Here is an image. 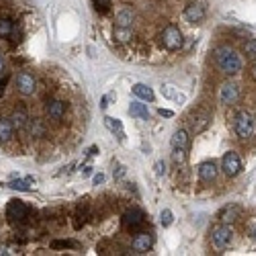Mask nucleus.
Returning <instances> with one entry per match:
<instances>
[{
	"instance_id": "6e6552de",
	"label": "nucleus",
	"mask_w": 256,
	"mask_h": 256,
	"mask_svg": "<svg viewBox=\"0 0 256 256\" xmlns=\"http://www.w3.org/2000/svg\"><path fill=\"white\" fill-rule=\"evenodd\" d=\"M238 98H240V86L236 82H226L220 90V102L226 106H232Z\"/></svg>"
},
{
	"instance_id": "393cba45",
	"label": "nucleus",
	"mask_w": 256,
	"mask_h": 256,
	"mask_svg": "<svg viewBox=\"0 0 256 256\" xmlns=\"http://www.w3.org/2000/svg\"><path fill=\"white\" fill-rule=\"evenodd\" d=\"M132 23H134V12L132 10H123L117 14V27H130L132 29Z\"/></svg>"
},
{
	"instance_id": "c85d7f7f",
	"label": "nucleus",
	"mask_w": 256,
	"mask_h": 256,
	"mask_svg": "<svg viewBox=\"0 0 256 256\" xmlns=\"http://www.w3.org/2000/svg\"><path fill=\"white\" fill-rule=\"evenodd\" d=\"M162 94H164L166 98H176V100L182 98V96L176 94V86H172V84H164V86H162Z\"/></svg>"
},
{
	"instance_id": "4c0bfd02",
	"label": "nucleus",
	"mask_w": 256,
	"mask_h": 256,
	"mask_svg": "<svg viewBox=\"0 0 256 256\" xmlns=\"http://www.w3.org/2000/svg\"><path fill=\"white\" fill-rule=\"evenodd\" d=\"M82 174H84V176H90V174H92V166H84Z\"/></svg>"
},
{
	"instance_id": "c9c22d12",
	"label": "nucleus",
	"mask_w": 256,
	"mask_h": 256,
	"mask_svg": "<svg viewBox=\"0 0 256 256\" xmlns=\"http://www.w3.org/2000/svg\"><path fill=\"white\" fill-rule=\"evenodd\" d=\"M164 172H166V166H164V162H158V164H156V174H158V176H162Z\"/></svg>"
},
{
	"instance_id": "7c9ffc66",
	"label": "nucleus",
	"mask_w": 256,
	"mask_h": 256,
	"mask_svg": "<svg viewBox=\"0 0 256 256\" xmlns=\"http://www.w3.org/2000/svg\"><path fill=\"white\" fill-rule=\"evenodd\" d=\"M80 244L78 242H72V240H56L52 242V248H78Z\"/></svg>"
},
{
	"instance_id": "9d476101",
	"label": "nucleus",
	"mask_w": 256,
	"mask_h": 256,
	"mask_svg": "<svg viewBox=\"0 0 256 256\" xmlns=\"http://www.w3.org/2000/svg\"><path fill=\"white\" fill-rule=\"evenodd\" d=\"M152 246H154V238H152V234H148V232H138L136 238L132 240V248L140 254L152 250Z\"/></svg>"
},
{
	"instance_id": "6ab92c4d",
	"label": "nucleus",
	"mask_w": 256,
	"mask_h": 256,
	"mask_svg": "<svg viewBox=\"0 0 256 256\" xmlns=\"http://www.w3.org/2000/svg\"><path fill=\"white\" fill-rule=\"evenodd\" d=\"M172 150H188V134L184 130H178L172 136Z\"/></svg>"
},
{
	"instance_id": "b1692460",
	"label": "nucleus",
	"mask_w": 256,
	"mask_h": 256,
	"mask_svg": "<svg viewBox=\"0 0 256 256\" xmlns=\"http://www.w3.org/2000/svg\"><path fill=\"white\" fill-rule=\"evenodd\" d=\"M14 33V25L10 18H0V39H6Z\"/></svg>"
},
{
	"instance_id": "a211bd4d",
	"label": "nucleus",
	"mask_w": 256,
	"mask_h": 256,
	"mask_svg": "<svg viewBox=\"0 0 256 256\" xmlns=\"http://www.w3.org/2000/svg\"><path fill=\"white\" fill-rule=\"evenodd\" d=\"M211 125V115L209 113H197V117H195V121H193V130H195V134H203L207 127Z\"/></svg>"
},
{
	"instance_id": "dca6fc26",
	"label": "nucleus",
	"mask_w": 256,
	"mask_h": 256,
	"mask_svg": "<svg viewBox=\"0 0 256 256\" xmlns=\"http://www.w3.org/2000/svg\"><path fill=\"white\" fill-rule=\"evenodd\" d=\"M6 186L12 188V190H31V188L35 186V178H31V176H27V178H18V176H14Z\"/></svg>"
},
{
	"instance_id": "473e14b6",
	"label": "nucleus",
	"mask_w": 256,
	"mask_h": 256,
	"mask_svg": "<svg viewBox=\"0 0 256 256\" xmlns=\"http://www.w3.org/2000/svg\"><path fill=\"white\" fill-rule=\"evenodd\" d=\"M246 230H248V234H250V236H252V238H256V218L248 222V226H246Z\"/></svg>"
},
{
	"instance_id": "5701e85b",
	"label": "nucleus",
	"mask_w": 256,
	"mask_h": 256,
	"mask_svg": "<svg viewBox=\"0 0 256 256\" xmlns=\"http://www.w3.org/2000/svg\"><path fill=\"white\" fill-rule=\"evenodd\" d=\"M14 127L10 123V119H0V142H8L12 138Z\"/></svg>"
},
{
	"instance_id": "a19ab883",
	"label": "nucleus",
	"mask_w": 256,
	"mask_h": 256,
	"mask_svg": "<svg viewBox=\"0 0 256 256\" xmlns=\"http://www.w3.org/2000/svg\"><path fill=\"white\" fill-rule=\"evenodd\" d=\"M2 74H4V58L0 56V76H2Z\"/></svg>"
},
{
	"instance_id": "0eeeda50",
	"label": "nucleus",
	"mask_w": 256,
	"mask_h": 256,
	"mask_svg": "<svg viewBox=\"0 0 256 256\" xmlns=\"http://www.w3.org/2000/svg\"><path fill=\"white\" fill-rule=\"evenodd\" d=\"M16 88L20 94H25V96H31L35 90H37V80L33 74L29 72H20L16 76Z\"/></svg>"
},
{
	"instance_id": "412c9836",
	"label": "nucleus",
	"mask_w": 256,
	"mask_h": 256,
	"mask_svg": "<svg viewBox=\"0 0 256 256\" xmlns=\"http://www.w3.org/2000/svg\"><path fill=\"white\" fill-rule=\"evenodd\" d=\"M113 39L117 41V44H130V41L134 39V33H132L130 27H115Z\"/></svg>"
},
{
	"instance_id": "f257e3e1",
	"label": "nucleus",
	"mask_w": 256,
	"mask_h": 256,
	"mask_svg": "<svg viewBox=\"0 0 256 256\" xmlns=\"http://www.w3.org/2000/svg\"><path fill=\"white\" fill-rule=\"evenodd\" d=\"M213 56H216V64H218V68L222 70V74L236 76V74L242 72V60H240V56L234 52L232 48L222 46V48L216 50V54H213Z\"/></svg>"
},
{
	"instance_id": "72a5a7b5",
	"label": "nucleus",
	"mask_w": 256,
	"mask_h": 256,
	"mask_svg": "<svg viewBox=\"0 0 256 256\" xmlns=\"http://www.w3.org/2000/svg\"><path fill=\"white\" fill-rule=\"evenodd\" d=\"M111 100H115V92H111V94H106L102 100H100V109H106V106H109V102Z\"/></svg>"
},
{
	"instance_id": "7ed1b4c3",
	"label": "nucleus",
	"mask_w": 256,
	"mask_h": 256,
	"mask_svg": "<svg viewBox=\"0 0 256 256\" xmlns=\"http://www.w3.org/2000/svg\"><path fill=\"white\" fill-rule=\"evenodd\" d=\"M254 134H256V119H254V115L248 113V111L238 113V117H236V136L240 140H248Z\"/></svg>"
},
{
	"instance_id": "f3484780",
	"label": "nucleus",
	"mask_w": 256,
	"mask_h": 256,
	"mask_svg": "<svg viewBox=\"0 0 256 256\" xmlns=\"http://www.w3.org/2000/svg\"><path fill=\"white\" fill-rule=\"evenodd\" d=\"M132 90H134V94H136L140 100H148V102H152V100L156 98L154 90H152L150 86H146V84H136V86H134Z\"/></svg>"
},
{
	"instance_id": "e433bc0d",
	"label": "nucleus",
	"mask_w": 256,
	"mask_h": 256,
	"mask_svg": "<svg viewBox=\"0 0 256 256\" xmlns=\"http://www.w3.org/2000/svg\"><path fill=\"white\" fill-rule=\"evenodd\" d=\"M6 254H14L8 246H0V256H6Z\"/></svg>"
},
{
	"instance_id": "37998d69",
	"label": "nucleus",
	"mask_w": 256,
	"mask_h": 256,
	"mask_svg": "<svg viewBox=\"0 0 256 256\" xmlns=\"http://www.w3.org/2000/svg\"><path fill=\"white\" fill-rule=\"evenodd\" d=\"M0 96H2V86H0Z\"/></svg>"
},
{
	"instance_id": "bb28decb",
	"label": "nucleus",
	"mask_w": 256,
	"mask_h": 256,
	"mask_svg": "<svg viewBox=\"0 0 256 256\" xmlns=\"http://www.w3.org/2000/svg\"><path fill=\"white\" fill-rule=\"evenodd\" d=\"M172 222H174L172 211H170V209H164V211L160 213V224H162V228H170V226H172Z\"/></svg>"
},
{
	"instance_id": "aec40b11",
	"label": "nucleus",
	"mask_w": 256,
	"mask_h": 256,
	"mask_svg": "<svg viewBox=\"0 0 256 256\" xmlns=\"http://www.w3.org/2000/svg\"><path fill=\"white\" fill-rule=\"evenodd\" d=\"M104 125L106 130H109L111 134H117V138L123 142L125 140V134H123V123L119 119H113V117H104Z\"/></svg>"
},
{
	"instance_id": "2f4dec72",
	"label": "nucleus",
	"mask_w": 256,
	"mask_h": 256,
	"mask_svg": "<svg viewBox=\"0 0 256 256\" xmlns=\"http://www.w3.org/2000/svg\"><path fill=\"white\" fill-rule=\"evenodd\" d=\"M172 158H174L176 164H184L186 162V150H174Z\"/></svg>"
},
{
	"instance_id": "a878e982",
	"label": "nucleus",
	"mask_w": 256,
	"mask_h": 256,
	"mask_svg": "<svg viewBox=\"0 0 256 256\" xmlns=\"http://www.w3.org/2000/svg\"><path fill=\"white\" fill-rule=\"evenodd\" d=\"M76 220H80V222L76 224V228H80L84 222L88 220V203H80V205H78V211H76Z\"/></svg>"
},
{
	"instance_id": "cd10ccee",
	"label": "nucleus",
	"mask_w": 256,
	"mask_h": 256,
	"mask_svg": "<svg viewBox=\"0 0 256 256\" xmlns=\"http://www.w3.org/2000/svg\"><path fill=\"white\" fill-rule=\"evenodd\" d=\"M92 2H94L96 12H100V14H106L111 10V0H92Z\"/></svg>"
},
{
	"instance_id": "39448f33",
	"label": "nucleus",
	"mask_w": 256,
	"mask_h": 256,
	"mask_svg": "<svg viewBox=\"0 0 256 256\" xmlns=\"http://www.w3.org/2000/svg\"><path fill=\"white\" fill-rule=\"evenodd\" d=\"M6 218H8V222H12V224H23V222H27V218H29V207H27V203H25V201H18V199H12V201L8 203V207H6Z\"/></svg>"
},
{
	"instance_id": "58836bf2",
	"label": "nucleus",
	"mask_w": 256,
	"mask_h": 256,
	"mask_svg": "<svg viewBox=\"0 0 256 256\" xmlns=\"http://www.w3.org/2000/svg\"><path fill=\"white\" fill-rule=\"evenodd\" d=\"M104 182V176L102 174H94V184H102Z\"/></svg>"
},
{
	"instance_id": "ddd939ff",
	"label": "nucleus",
	"mask_w": 256,
	"mask_h": 256,
	"mask_svg": "<svg viewBox=\"0 0 256 256\" xmlns=\"http://www.w3.org/2000/svg\"><path fill=\"white\" fill-rule=\"evenodd\" d=\"M184 18L188 20L190 25H197V23H201V20L205 18V8L201 4H188L184 8Z\"/></svg>"
},
{
	"instance_id": "9b49d317",
	"label": "nucleus",
	"mask_w": 256,
	"mask_h": 256,
	"mask_svg": "<svg viewBox=\"0 0 256 256\" xmlns=\"http://www.w3.org/2000/svg\"><path fill=\"white\" fill-rule=\"evenodd\" d=\"M240 216H242V207L236 203H230L220 211V222L222 224H234V222L240 220Z\"/></svg>"
},
{
	"instance_id": "ea45409f",
	"label": "nucleus",
	"mask_w": 256,
	"mask_h": 256,
	"mask_svg": "<svg viewBox=\"0 0 256 256\" xmlns=\"http://www.w3.org/2000/svg\"><path fill=\"white\" fill-rule=\"evenodd\" d=\"M160 115H162V117H172L174 113H172V111H166V109H160Z\"/></svg>"
},
{
	"instance_id": "4be33fe9",
	"label": "nucleus",
	"mask_w": 256,
	"mask_h": 256,
	"mask_svg": "<svg viewBox=\"0 0 256 256\" xmlns=\"http://www.w3.org/2000/svg\"><path fill=\"white\" fill-rule=\"evenodd\" d=\"M10 123H12V127L18 132V130H23V127L29 123V115L23 111V109H18V111H14L12 113V117H10Z\"/></svg>"
},
{
	"instance_id": "c756f323",
	"label": "nucleus",
	"mask_w": 256,
	"mask_h": 256,
	"mask_svg": "<svg viewBox=\"0 0 256 256\" xmlns=\"http://www.w3.org/2000/svg\"><path fill=\"white\" fill-rule=\"evenodd\" d=\"M244 54H246L250 60H256V39H248V41H246Z\"/></svg>"
},
{
	"instance_id": "c03bdc74",
	"label": "nucleus",
	"mask_w": 256,
	"mask_h": 256,
	"mask_svg": "<svg viewBox=\"0 0 256 256\" xmlns=\"http://www.w3.org/2000/svg\"><path fill=\"white\" fill-rule=\"evenodd\" d=\"M254 78H256V66H254Z\"/></svg>"
},
{
	"instance_id": "423d86ee",
	"label": "nucleus",
	"mask_w": 256,
	"mask_h": 256,
	"mask_svg": "<svg viewBox=\"0 0 256 256\" xmlns=\"http://www.w3.org/2000/svg\"><path fill=\"white\" fill-rule=\"evenodd\" d=\"M222 170L226 172V176L234 178L242 172V160L236 152H228L224 158H222Z\"/></svg>"
},
{
	"instance_id": "79ce46f5",
	"label": "nucleus",
	"mask_w": 256,
	"mask_h": 256,
	"mask_svg": "<svg viewBox=\"0 0 256 256\" xmlns=\"http://www.w3.org/2000/svg\"><path fill=\"white\" fill-rule=\"evenodd\" d=\"M96 152H98V148H96V146H92L90 150H88V156H96Z\"/></svg>"
},
{
	"instance_id": "f704fd0d",
	"label": "nucleus",
	"mask_w": 256,
	"mask_h": 256,
	"mask_svg": "<svg viewBox=\"0 0 256 256\" xmlns=\"http://www.w3.org/2000/svg\"><path fill=\"white\" fill-rule=\"evenodd\" d=\"M125 176V166L115 164V178H123Z\"/></svg>"
},
{
	"instance_id": "2eb2a0df",
	"label": "nucleus",
	"mask_w": 256,
	"mask_h": 256,
	"mask_svg": "<svg viewBox=\"0 0 256 256\" xmlns=\"http://www.w3.org/2000/svg\"><path fill=\"white\" fill-rule=\"evenodd\" d=\"M130 115L136 117V119H142V121L150 119V113H148V104H144L142 100H136V102L130 104Z\"/></svg>"
},
{
	"instance_id": "f8f14e48",
	"label": "nucleus",
	"mask_w": 256,
	"mask_h": 256,
	"mask_svg": "<svg viewBox=\"0 0 256 256\" xmlns=\"http://www.w3.org/2000/svg\"><path fill=\"white\" fill-rule=\"evenodd\" d=\"M199 178H201V182H213L218 178V166H216V162H203V164H199Z\"/></svg>"
},
{
	"instance_id": "f03ea898",
	"label": "nucleus",
	"mask_w": 256,
	"mask_h": 256,
	"mask_svg": "<svg viewBox=\"0 0 256 256\" xmlns=\"http://www.w3.org/2000/svg\"><path fill=\"white\" fill-rule=\"evenodd\" d=\"M162 46H164V50H168V52H178V50H182V46H184V37H182V33H180V29L178 27H174V25H168L164 31H162Z\"/></svg>"
},
{
	"instance_id": "20e7f679",
	"label": "nucleus",
	"mask_w": 256,
	"mask_h": 256,
	"mask_svg": "<svg viewBox=\"0 0 256 256\" xmlns=\"http://www.w3.org/2000/svg\"><path fill=\"white\" fill-rule=\"evenodd\" d=\"M211 240H213V246H216L218 250H226L234 240V232H232V228L228 224H220V226L213 228Z\"/></svg>"
},
{
	"instance_id": "1a4fd4ad",
	"label": "nucleus",
	"mask_w": 256,
	"mask_h": 256,
	"mask_svg": "<svg viewBox=\"0 0 256 256\" xmlns=\"http://www.w3.org/2000/svg\"><path fill=\"white\" fill-rule=\"evenodd\" d=\"M146 222V216H144V211L140 209H132V211H127L125 216H123V226L127 230H132V232H138Z\"/></svg>"
},
{
	"instance_id": "4468645a",
	"label": "nucleus",
	"mask_w": 256,
	"mask_h": 256,
	"mask_svg": "<svg viewBox=\"0 0 256 256\" xmlns=\"http://www.w3.org/2000/svg\"><path fill=\"white\" fill-rule=\"evenodd\" d=\"M48 115H50V119L60 121L64 115H66V102L64 100H52L48 104Z\"/></svg>"
}]
</instances>
